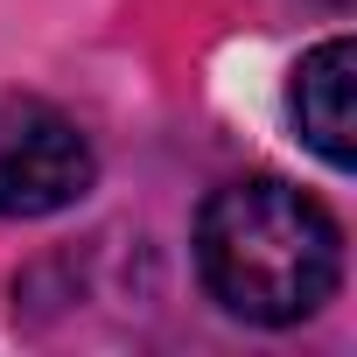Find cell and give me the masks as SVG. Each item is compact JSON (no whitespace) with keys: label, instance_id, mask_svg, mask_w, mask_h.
Wrapping results in <instances>:
<instances>
[{"label":"cell","instance_id":"obj_1","mask_svg":"<svg viewBox=\"0 0 357 357\" xmlns=\"http://www.w3.org/2000/svg\"><path fill=\"white\" fill-rule=\"evenodd\" d=\"M197 266L231 315L287 329L343 287V225L280 175H245L204 204Z\"/></svg>","mask_w":357,"mask_h":357},{"label":"cell","instance_id":"obj_3","mask_svg":"<svg viewBox=\"0 0 357 357\" xmlns=\"http://www.w3.org/2000/svg\"><path fill=\"white\" fill-rule=\"evenodd\" d=\"M350 91H357V43L350 36H329V43H315L301 63H294V84H287V105H294V126H301V140L336 168V175H350L357 168V105H350Z\"/></svg>","mask_w":357,"mask_h":357},{"label":"cell","instance_id":"obj_2","mask_svg":"<svg viewBox=\"0 0 357 357\" xmlns=\"http://www.w3.org/2000/svg\"><path fill=\"white\" fill-rule=\"evenodd\" d=\"M98 183L84 126L29 91H0V218H56Z\"/></svg>","mask_w":357,"mask_h":357}]
</instances>
